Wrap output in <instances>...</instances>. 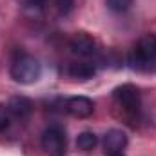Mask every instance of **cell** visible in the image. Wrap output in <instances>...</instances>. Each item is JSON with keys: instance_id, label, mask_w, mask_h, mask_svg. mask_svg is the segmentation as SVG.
Wrapping results in <instances>:
<instances>
[{"instance_id": "obj_14", "label": "cell", "mask_w": 156, "mask_h": 156, "mask_svg": "<svg viewBox=\"0 0 156 156\" xmlns=\"http://www.w3.org/2000/svg\"><path fill=\"white\" fill-rule=\"evenodd\" d=\"M47 2H49V0H26V4H27V5H31V7H37V9L44 7Z\"/></svg>"}, {"instance_id": "obj_2", "label": "cell", "mask_w": 156, "mask_h": 156, "mask_svg": "<svg viewBox=\"0 0 156 156\" xmlns=\"http://www.w3.org/2000/svg\"><path fill=\"white\" fill-rule=\"evenodd\" d=\"M154 60H156V35L147 33L133 47L129 62L133 64V67H147Z\"/></svg>"}, {"instance_id": "obj_4", "label": "cell", "mask_w": 156, "mask_h": 156, "mask_svg": "<svg viewBox=\"0 0 156 156\" xmlns=\"http://www.w3.org/2000/svg\"><path fill=\"white\" fill-rule=\"evenodd\" d=\"M42 149L49 156H64L67 149L66 131L60 125H49L42 133Z\"/></svg>"}, {"instance_id": "obj_3", "label": "cell", "mask_w": 156, "mask_h": 156, "mask_svg": "<svg viewBox=\"0 0 156 156\" xmlns=\"http://www.w3.org/2000/svg\"><path fill=\"white\" fill-rule=\"evenodd\" d=\"M115 96V102L116 105L129 116H136L140 113V105H142V100H140V91L136 85L133 83H123L115 89L113 93Z\"/></svg>"}, {"instance_id": "obj_10", "label": "cell", "mask_w": 156, "mask_h": 156, "mask_svg": "<svg viewBox=\"0 0 156 156\" xmlns=\"http://www.w3.org/2000/svg\"><path fill=\"white\" fill-rule=\"evenodd\" d=\"M96 144H98V138H96V134L91 133V131H83V133H80L78 138H76V147L80 149V151H83V153L93 151V149L96 147Z\"/></svg>"}, {"instance_id": "obj_6", "label": "cell", "mask_w": 156, "mask_h": 156, "mask_svg": "<svg viewBox=\"0 0 156 156\" xmlns=\"http://www.w3.org/2000/svg\"><path fill=\"white\" fill-rule=\"evenodd\" d=\"M66 111L75 118H89L94 113V104L87 96H71L66 102Z\"/></svg>"}, {"instance_id": "obj_1", "label": "cell", "mask_w": 156, "mask_h": 156, "mask_svg": "<svg viewBox=\"0 0 156 156\" xmlns=\"http://www.w3.org/2000/svg\"><path fill=\"white\" fill-rule=\"evenodd\" d=\"M11 78L18 83H35L42 75V66L38 58H35L29 53L18 51L11 62Z\"/></svg>"}, {"instance_id": "obj_8", "label": "cell", "mask_w": 156, "mask_h": 156, "mask_svg": "<svg viewBox=\"0 0 156 156\" xmlns=\"http://www.w3.org/2000/svg\"><path fill=\"white\" fill-rule=\"evenodd\" d=\"M7 111L9 115L15 118H27L31 113H33V102L26 96H13L9 102H7Z\"/></svg>"}, {"instance_id": "obj_15", "label": "cell", "mask_w": 156, "mask_h": 156, "mask_svg": "<svg viewBox=\"0 0 156 156\" xmlns=\"http://www.w3.org/2000/svg\"><path fill=\"white\" fill-rule=\"evenodd\" d=\"M111 156H122V154H111Z\"/></svg>"}, {"instance_id": "obj_5", "label": "cell", "mask_w": 156, "mask_h": 156, "mask_svg": "<svg viewBox=\"0 0 156 156\" xmlns=\"http://www.w3.org/2000/svg\"><path fill=\"white\" fill-rule=\"evenodd\" d=\"M69 49L78 58H89L96 53V42L87 33H76L69 40Z\"/></svg>"}, {"instance_id": "obj_13", "label": "cell", "mask_w": 156, "mask_h": 156, "mask_svg": "<svg viewBox=\"0 0 156 156\" xmlns=\"http://www.w3.org/2000/svg\"><path fill=\"white\" fill-rule=\"evenodd\" d=\"M9 111L5 105H0V131H5L9 127Z\"/></svg>"}, {"instance_id": "obj_7", "label": "cell", "mask_w": 156, "mask_h": 156, "mask_svg": "<svg viewBox=\"0 0 156 156\" xmlns=\"http://www.w3.org/2000/svg\"><path fill=\"white\" fill-rule=\"evenodd\" d=\"M127 145V134L122 129H111L104 136V151L107 154H120Z\"/></svg>"}, {"instance_id": "obj_12", "label": "cell", "mask_w": 156, "mask_h": 156, "mask_svg": "<svg viewBox=\"0 0 156 156\" xmlns=\"http://www.w3.org/2000/svg\"><path fill=\"white\" fill-rule=\"evenodd\" d=\"M73 5H75V0H55V7H56L58 15H64V16L71 13Z\"/></svg>"}, {"instance_id": "obj_9", "label": "cell", "mask_w": 156, "mask_h": 156, "mask_svg": "<svg viewBox=\"0 0 156 156\" xmlns=\"http://www.w3.org/2000/svg\"><path fill=\"white\" fill-rule=\"evenodd\" d=\"M67 73L73 78H78V80H89V78L94 76L96 67H94V64H91V62H75V64L69 66Z\"/></svg>"}, {"instance_id": "obj_11", "label": "cell", "mask_w": 156, "mask_h": 156, "mask_svg": "<svg viewBox=\"0 0 156 156\" xmlns=\"http://www.w3.org/2000/svg\"><path fill=\"white\" fill-rule=\"evenodd\" d=\"M134 0H105V5L113 13H125L133 7Z\"/></svg>"}]
</instances>
